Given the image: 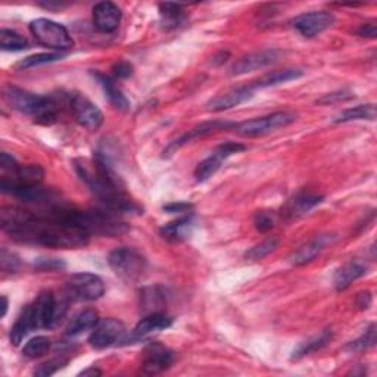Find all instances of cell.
<instances>
[{"label":"cell","mask_w":377,"mask_h":377,"mask_svg":"<svg viewBox=\"0 0 377 377\" xmlns=\"http://www.w3.org/2000/svg\"><path fill=\"white\" fill-rule=\"evenodd\" d=\"M0 226L16 242L52 249H80L91 240L78 224L77 210L61 205L38 212L6 207L0 212Z\"/></svg>","instance_id":"1"},{"label":"cell","mask_w":377,"mask_h":377,"mask_svg":"<svg viewBox=\"0 0 377 377\" xmlns=\"http://www.w3.org/2000/svg\"><path fill=\"white\" fill-rule=\"evenodd\" d=\"M74 168L105 210L114 214H142L140 205L127 193L106 153L98 152L92 161L76 160Z\"/></svg>","instance_id":"2"},{"label":"cell","mask_w":377,"mask_h":377,"mask_svg":"<svg viewBox=\"0 0 377 377\" xmlns=\"http://www.w3.org/2000/svg\"><path fill=\"white\" fill-rule=\"evenodd\" d=\"M5 102L21 114H26L37 124L51 125L58 120V103L15 86H8L4 92Z\"/></svg>","instance_id":"3"},{"label":"cell","mask_w":377,"mask_h":377,"mask_svg":"<svg viewBox=\"0 0 377 377\" xmlns=\"http://www.w3.org/2000/svg\"><path fill=\"white\" fill-rule=\"evenodd\" d=\"M30 31L34 38L43 44L44 48H49L53 51L65 52L74 46V40L59 22H55L48 18H37L30 22Z\"/></svg>","instance_id":"4"},{"label":"cell","mask_w":377,"mask_h":377,"mask_svg":"<svg viewBox=\"0 0 377 377\" xmlns=\"http://www.w3.org/2000/svg\"><path fill=\"white\" fill-rule=\"evenodd\" d=\"M108 264L121 280L135 283L142 279L146 272V259L142 254L131 248H117L108 257Z\"/></svg>","instance_id":"5"},{"label":"cell","mask_w":377,"mask_h":377,"mask_svg":"<svg viewBox=\"0 0 377 377\" xmlns=\"http://www.w3.org/2000/svg\"><path fill=\"white\" fill-rule=\"evenodd\" d=\"M296 121V114L289 113V110H279V113L258 117L254 120L243 121L236 124L234 133L242 138H262L267 136L270 133H274L280 128H284Z\"/></svg>","instance_id":"6"},{"label":"cell","mask_w":377,"mask_h":377,"mask_svg":"<svg viewBox=\"0 0 377 377\" xmlns=\"http://www.w3.org/2000/svg\"><path fill=\"white\" fill-rule=\"evenodd\" d=\"M30 306H31V314L36 330L53 327L58 323V320H61L66 309V304L65 302L58 304L51 291L41 292L37 296V299L33 304H30Z\"/></svg>","instance_id":"7"},{"label":"cell","mask_w":377,"mask_h":377,"mask_svg":"<svg viewBox=\"0 0 377 377\" xmlns=\"http://www.w3.org/2000/svg\"><path fill=\"white\" fill-rule=\"evenodd\" d=\"M105 294L103 280L93 273H77L66 280V295L76 301H96Z\"/></svg>","instance_id":"8"},{"label":"cell","mask_w":377,"mask_h":377,"mask_svg":"<svg viewBox=\"0 0 377 377\" xmlns=\"http://www.w3.org/2000/svg\"><path fill=\"white\" fill-rule=\"evenodd\" d=\"M243 150H247V146L242 143H236V142H226L223 145L217 146L204 161L197 164L195 170L196 182L204 183L210 180L211 177L221 168V165H223L226 160H229L232 155L240 153Z\"/></svg>","instance_id":"9"},{"label":"cell","mask_w":377,"mask_h":377,"mask_svg":"<svg viewBox=\"0 0 377 377\" xmlns=\"http://www.w3.org/2000/svg\"><path fill=\"white\" fill-rule=\"evenodd\" d=\"M127 341V329L117 319H103L95 326L88 344L95 349H106Z\"/></svg>","instance_id":"10"},{"label":"cell","mask_w":377,"mask_h":377,"mask_svg":"<svg viewBox=\"0 0 377 377\" xmlns=\"http://www.w3.org/2000/svg\"><path fill=\"white\" fill-rule=\"evenodd\" d=\"M70 108L76 121L88 131H96L103 124L102 110L81 93L70 96Z\"/></svg>","instance_id":"11"},{"label":"cell","mask_w":377,"mask_h":377,"mask_svg":"<svg viewBox=\"0 0 377 377\" xmlns=\"http://www.w3.org/2000/svg\"><path fill=\"white\" fill-rule=\"evenodd\" d=\"M336 18L334 14L327 11H316L301 14L292 19V27L304 37L313 38L330 27H334Z\"/></svg>","instance_id":"12"},{"label":"cell","mask_w":377,"mask_h":377,"mask_svg":"<svg viewBox=\"0 0 377 377\" xmlns=\"http://www.w3.org/2000/svg\"><path fill=\"white\" fill-rule=\"evenodd\" d=\"M174 363V352L160 342L146 345L142 356V370L145 374H160Z\"/></svg>","instance_id":"13"},{"label":"cell","mask_w":377,"mask_h":377,"mask_svg":"<svg viewBox=\"0 0 377 377\" xmlns=\"http://www.w3.org/2000/svg\"><path fill=\"white\" fill-rule=\"evenodd\" d=\"M282 56H283V52L277 49L262 51V52L251 53L248 56H243L232 66L230 76H243L248 73H254L257 70H262L265 68V66L279 62Z\"/></svg>","instance_id":"14"},{"label":"cell","mask_w":377,"mask_h":377,"mask_svg":"<svg viewBox=\"0 0 377 377\" xmlns=\"http://www.w3.org/2000/svg\"><path fill=\"white\" fill-rule=\"evenodd\" d=\"M257 88L254 87V84H248V86H240V87H234L232 91L223 93V95H218L214 99H211L208 102V110L211 113H223V110L232 109L234 106H239L242 103L248 102L254 93H255Z\"/></svg>","instance_id":"15"},{"label":"cell","mask_w":377,"mask_h":377,"mask_svg":"<svg viewBox=\"0 0 377 377\" xmlns=\"http://www.w3.org/2000/svg\"><path fill=\"white\" fill-rule=\"evenodd\" d=\"M236 124L234 123H227V121H207L199 124L196 127H193L192 130H189L186 135H183L180 139H177L175 142H172L167 150H164V157H168V155H172L175 150H179L182 146L190 143L192 140H196L199 138H205L208 135H212L215 131L220 130H234Z\"/></svg>","instance_id":"16"},{"label":"cell","mask_w":377,"mask_h":377,"mask_svg":"<svg viewBox=\"0 0 377 377\" xmlns=\"http://www.w3.org/2000/svg\"><path fill=\"white\" fill-rule=\"evenodd\" d=\"M121 9L113 2H99L93 8V24L100 33H114L121 22Z\"/></svg>","instance_id":"17"},{"label":"cell","mask_w":377,"mask_h":377,"mask_svg":"<svg viewBox=\"0 0 377 377\" xmlns=\"http://www.w3.org/2000/svg\"><path fill=\"white\" fill-rule=\"evenodd\" d=\"M335 236H330V234H323V236H317L316 239L309 240L308 243H304L302 247H299L292 255H291V262L296 267H302V265H306L309 262H313L329 245L331 242H334Z\"/></svg>","instance_id":"18"},{"label":"cell","mask_w":377,"mask_h":377,"mask_svg":"<svg viewBox=\"0 0 377 377\" xmlns=\"http://www.w3.org/2000/svg\"><path fill=\"white\" fill-rule=\"evenodd\" d=\"M172 326V319L167 316L165 313H153L146 314L133 330L130 336V341H139L143 338H148L149 335L155 334V331L165 330Z\"/></svg>","instance_id":"19"},{"label":"cell","mask_w":377,"mask_h":377,"mask_svg":"<svg viewBox=\"0 0 377 377\" xmlns=\"http://www.w3.org/2000/svg\"><path fill=\"white\" fill-rule=\"evenodd\" d=\"M367 265L360 259H351L346 264H344L341 269L336 270L334 276V284L338 292L346 291L348 287L363 276L367 274Z\"/></svg>","instance_id":"20"},{"label":"cell","mask_w":377,"mask_h":377,"mask_svg":"<svg viewBox=\"0 0 377 377\" xmlns=\"http://www.w3.org/2000/svg\"><path fill=\"white\" fill-rule=\"evenodd\" d=\"M323 196L316 193H299L286 204V207L283 208V215L291 220L299 218L319 207L323 202Z\"/></svg>","instance_id":"21"},{"label":"cell","mask_w":377,"mask_h":377,"mask_svg":"<svg viewBox=\"0 0 377 377\" xmlns=\"http://www.w3.org/2000/svg\"><path fill=\"white\" fill-rule=\"evenodd\" d=\"M44 177V171L40 165H19L11 175H4L2 183L14 186H31L40 185Z\"/></svg>","instance_id":"22"},{"label":"cell","mask_w":377,"mask_h":377,"mask_svg":"<svg viewBox=\"0 0 377 377\" xmlns=\"http://www.w3.org/2000/svg\"><path fill=\"white\" fill-rule=\"evenodd\" d=\"M195 227H196V221L193 215H186L175 221H171V223L161 227L160 233L165 240L183 242V240H187L193 234Z\"/></svg>","instance_id":"23"},{"label":"cell","mask_w":377,"mask_h":377,"mask_svg":"<svg viewBox=\"0 0 377 377\" xmlns=\"http://www.w3.org/2000/svg\"><path fill=\"white\" fill-rule=\"evenodd\" d=\"M93 77L96 78V81L102 87L103 95H105V98L108 99V102L110 105H113L118 110H123V113H125V110L130 109V100L120 91L118 86L115 84V81L113 78L102 74V73H98V71L93 73Z\"/></svg>","instance_id":"24"},{"label":"cell","mask_w":377,"mask_h":377,"mask_svg":"<svg viewBox=\"0 0 377 377\" xmlns=\"http://www.w3.org/2000/svg\"><path fill=\"white\" fill-rule=\"evenodd\" d=\"M165 298V292L160 286L145 287L143 291H140V308L145 314L162 313V308L167 304Z\"/></svg>","instance_id":"25"},{"label":"cell","mask_w":377,"mask_h":377,"mask_svg":"<svg viewBox=\"0 0 377 377\" xmlns=\"http://www.w3.org/2000/svg\"><path fill=\"white\" fill-rule=\"evenodd\" d=\"M99 323V314L95 309H83L78 314H76L68 327H66V335L68 336H78L87 330H93L95 326Z\"/></svg>","instance_id":"26"},{"label":"cell","mask_w":377,"mask_h":377,"mask_svg":"<svg viewBox=\"0 0 377 377\" xmlns=\"http://www.w3.org/2000/svg\"><path fill=\"white\" fill-rule=\"evenodd\" d=\"M33 330H36L34 327V321H33V314H31V306L27 305L24 309H22L21 316L18 317V320L15 321V324L11 329V334H9V339L11 344L14 346L21 345V342L24 341V338L31 334Z\"/></svg>","instance_id":"27"},{"label":"cell","mask_w":377,"mask_h":377,"mask_svg":"<svg viewBox=\"0 0 377 377\" xmlns=\"http://www.w3.org/2000/svg\"><path fill=\"white\" fill-rule=\"evenodd\" d=\"M161 24L165 30H172L185 24L187 16L180 4H161L160 5Z\"/></svg>","instance_id":"28"},{"label":"cell","mask_w":377,"mask_h":377,"mask_svg":"<svg viewBox=\"0 0 377 377\" xmlns=\"http://www.w3.org/2000/svg\"><path fill=\"white\" fill-rule=\"evenodd\" d=\"M334 338V334L330 330H323L320 335H316L313 338H309L308 341H304L292 353V360H299L306 356H311V353L323 349L330 341Z\"/></svg>","instance_id":"29"},{"label":"cell","mask_w":377,"mask_h":377,"mask_svg":"<svg viewBox=\"0 0 377 377\" xmlns=\"http://www.w3.org/2000/svg\"><path fill=\"white\" fill-rule=\"evenodd\" d=\"M304 76L302 70H282V71H273L265 74L264 77H261L259 80L254 81V87L257 88H265V87H272V86H279V84H284V83H289L294 80H298Z\"/></svg>","instance_id":"30"},{"label":"cell","mask_w":377,"mask_h":377,"mask_svg":"<svg viewBox=\"0 0 377 377\" xmlns=\"http://www.w3.org/2000/svg\"><path fill=\"white\" fill-rule=\"evenodd\" d=\"M374 121L376 120V105H358L356 108L345 109L334 121L335 123H351V121Z\"/></svg>","instance_id":"31"},{"label":"cell","mask_w":377,"mask_h":377,"mask_svg":"<svg viewBox=\"0 0 377 377\" xmlns=\"http://www.w3.org/2000/svg\"><path fill=\"white\" fill-rule=\"evenodd\" d=\"M66 56L65 52H53V53H36L31 56H27L26 59L19 61L15 68L16 70H30L34 68V66H40V65H46V63H52V62H58L62 61Z\"/></svg>","instance_id":"32"},{"label":"cell","mask_w":377,"mask_h":377,"mask_svg":"<svg viewBox=\"0 0 377 377\" xmlns=\"http://www.w3.org/2000/svg\"><path fill=\"white\" fill-rule=\"evenodd\" d=\"M0 48L8 52H18L29 48V41L16 31L4 29L0 31Z\"/></svg>","instance_id":"33"},{"label":"cell","mask_w":377,"mask_h":377,"mask_svg":"<svg viewBox=\"0 0 377 377\" xmlns=\"http://www.w3.org/2000/svg\"><path fill=\"white\" fill-rule=\"evenodd\" d=\"M51 339L46 336H36L33 339H30L26 346L22 348V353H24V357L27 358H40L44 357L51 349Z\"/></svg>","instance_id":"34"},{"label":"cell","mask_w":377,"mask_h":377,"mask_svg":"<svg viewBox=\"0 0 377 377\" xmlns=\"http://www.w3.org/2000/svg\"><path fill=\"white\" fill-rule=\"evenodd\" d=\"M279 247V239L277 237H269L265 239L264 242L258 243L254 248H251L249 251H247L245 254V259L248 261H259L264 259L265 257H269L272 252H274Z\"/></svg>","instance_id":"35"},{"label":"cell","mask_w":377,"mask_h":377,"mask_svg":"<svg viewBox=\"0 0 377 377\" xmlns=\"http://www.w3.org/2000/svg\"><path fill=\"white\" fill-rule=\"evenodd\" d=\"M376 345V324H370L368 329L364 331V335L357 341H352L345 346L348 352H364L371 349Z\"/></svg>","instance_id":"36"},{"label":"cell","mask_w":377,"mask_h":377,"mask_svg":"<svg viewBox=\"0 0 377 377\" xmlns=\"http://www.w3.org/2000/svg\"><path fill=\"white\" fill-rule=\"evenodd\" d=\"M254 224L259 233H267L276 224V214L270 211H258L254 217Z\"/></svg>","instance_id":"37"},{"label":"cell","mask_w":377,"mask_h":377,"mask_svg":"<svg viewBox=\"0 0 377 377\" xmlns=\"http://www.w3.org/2000/svg\"><path fill=\"white\" fill-rule=\"evenodd\" d=\"M65 269V262L58 258H38L34 262V270L37 272H61Z\"/></svg>","instance_id":"38"},{"label":"cell","mask_w":377,"mask_h":377,"mask_svg":"<svg viewBox=\"0 0 377 377\" xmlns=\"http://www.w3.org/2000/svg\"><path fill=\"white\" fill-rule=\"evenodd\" d=\"M353 98H356V95H353L351 91H348V88H342V91L324 95L323 98H320L317 100V103H320V105H334V103H339V102H348V100H351Z\"/></svg>","instance_id":"39"},{"label":"cell","mask_w":377,"mask_h":377,"mask_svg":"<svg viewBox=\"0 0 377 377\" xmlns=\"http://www.w3.org/2000/svg\"><path fill=\"white\" fill-rule=\"evenodd\" d=\"M66 363H68V360L66 358H53L48 363H44L41 364L36 371L34 374L36 376H41V377H46V376H52L55 374L58 370H61Z\"/></svg>","instance_id":"40"},{"label":"cell","mask_w":377,"mask_h":377,"mask_svg":"<svg viewBox=\"0 0 377 377\" xmlns=\"http://www.w3.org/2000/svg\"><path fill=\"white\" fill-rule=\"evenodd\" d=\"M135 73V68L128 61H118L113 65V74L118 80H127Z\"/></svg>","instance_id":"41"},{"label":"cell","mask_w":377,"mask_h":377,"mask_svg":"<svg viewBox=\"0 0 377 377\" xmlns=\"http://www.w3.org/2000/svg\"><path fill=\"white\" fill-rule=\"evenodd\" d=\"M0 262H2V270L5 273H15L19 269L18 257L8 252L6 249L2 251V258H0Z\"/></svg>","instance_id":"42"},{"label":"cell","mask_w":377,"mask_h":377,"mask_svg":"<svg viewBox=\"0 0 377 377\" xmlns=\"http://www.w3.org/2000/svg\"><path fill=\"white\" fill-rule=\"evenodd\" d=\"M0 167H2L4 171L12 172V171H15L19 167V164L15 161L14 157H11V155L4 152L2 155H0Z\"/></svg>","instance_id":"43"},{"label":"cell","mask_w":377,"mask_h":377,"mask_svg":"<svg viewBox=\"0 0 377 377\" xmlns=\"http://www.w3.org/2000/svg\"><path fill=\"white\" fill-rule=\"evenodd\" d=\"M358 36L361 37H367V38H376L377 36V30H376V24L374 22H367V24H363L358 29Z\"/></svg>","instance_id":"44"},{"label":"cell","mask_w":377,"mask_h":377,"mask_svg":"<svg viewBox=\"0 0 377 377\" xmlns=\"http://www.w3.org/2000/svg\"><path fill=\"white\" fill-rule=\"evenodd\" d=\"M192 208H193V205H190V204L179 202V204H168V205H165L164 211H167L170 214H177V212H189Z\"/></svg>","instance_id":"45"},{"label":"cell","mask_w":377,"mask_h":377,"mask_svg":"<svg viewBox=\"0 0 377 377\" xmlns=\"http://www.w3.org/2000/svg\"><path fill=\"white\" fill-rule=\"evenodd\" d=\"M371 304V294L370 292H363L358 295L357 298V305L361 308V309H367Z\"/></svg>","instance_id":"46"},{"label":"cell","mask_w":377,"mask_h":377,"mask_svg":"<svg viewBox=\"0 0 377 377\" xmlns=\"http://www.w3.org/2000/svg\"><path fill=\"white\" fill-rule=\"evenodd\" d=\"M100 374H102V371L98 370V368H95V367L87 368V370H84V371L80 373V376H100Z\"/></svg>","instance_id":"47"},{"label":"cell","mask_w":377,"mask_h":377,"mask_svg":"<svg viewBox=\"0 0 377 377\" xmlns=\"http://www.w3.org/2000/svg\"><path fill=\"white\" fill-rule=\"evenodd\" d=\"M8 313V298L4 295L2 296V319L6 316Z\"/></svg>","instance_id":"48"}]
</instances>
